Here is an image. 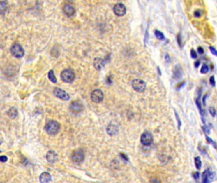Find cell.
<instances>
[{
    "label": "cell",
    "mask_w": 217,
    "mask_h": 183,
    "mask_svg": "<svg viewBox=\"0 0 217 183\" xmlns=\"http://www.w3.org/2000/svg\"><path fill=\"white\" fill-rule=\"evenodd\" d=\"M8 8V5L5 1H0V13L4 14Z\"/></svg>",
    "instance_id": "cell-19"
},
{
    "label": "cell",
    "mask_w": 217,
    "mask_h": 183,
    "mask_svg": "<svg viewBox=\"0 0 217 183\" xmlns=\"http://www.w3.org/2000/svg\"><path fill=\"white\" fill-rule=\"evenodd\" d=\"M207 98V94H206L203 97H202V103H203V105H206V99Z\"/></svg>",
    "instance_id": "cell-39"
},
{
    "label": "cell",
    "mask_w": 217,
    "mask_h": 183,
    "mask_svg": "<svg viewBox=\"0 0 217 183\" xmlns=\"http://www.w3.org/2000/svg\"><path fill=\"white\" fill-rule=\"evenodd\" d=\"M165 60L167 62H170V57L169 56V55L168 54V53H166V55H165Z\"/></svg>",
    "instance_id": "cell-38"
},
{
    "label": "cell",
    "mask_w": 217,
    "mask_h": 183,
    "mask_svg": "<svg viewBox=\"0 0 217 183\" xmlns=\"http://www.w3.org/2000/svg\"><path fill=\"white\" fill-rule=\"evenodd\" d=\"M202 129H203L204 132H206V133H210V129H209V128L208 126H203L202 127Z\"/></svg>",
    "instance_id": "cell-34"
},
{
    "label": "cell",
    "mask_w": 217,
    "mask_h": 183,
    "mask_svg": "<svg viewBox=\"0 0 217 183\" xmlns=\"http://www.w3.org/2000/svg\"><path fill=\"white\" fill-rule=\"evenodd\" d=\"M154 34L156 35V38H157L159 40H163L165 39V36L164 34H163L162 32L159 31L158 30H156L154 32Z\"/></svg>",
    "instance_id": "cell-23"
},
{
    "label": "cell",
    "mask_w": 217,
    "mask_h": 183,
    "mask_svg": "<svg viewBox=\"0 0 217 183\" xmlns=\"http://www.w3.org/2000/svg\"><path fill=\"white\" fill-rule=\"evenodd\" d=\"M48 78L49 80H50L52 83H55L57 82V78L55 76V74H54V72H53V70H50L49 71V73L48 74Z\"/></svg>",
    "instance_id": "cell-21"
},
{
    "label": "cell",
    "mask_w": 217,
    "mask_h": 183,
    "mask_svg": "<svg viewBox=\"0 0 217 183\" xmlns=\"http://www.w3.org/2000/svg\"><path fill=\"white\" fill-rule=\"evenodd\" d=\"M113 11L117 16L121 17L126 14V8L123 3H117L113 7Z\"/></svg>",
    "instance_id": "cell-9"
},
{
    "label": "cell",
    "mask_w": 217,
    "mask_h": 183,
    "mask_svg": "<svg viewBox=\"0 0 217 183\" xmlns=\"http://www.w3.org/2000/svg\"><path fill=\"white\" fill-rule=\"evenodd\" d=\"M148 37H149V34H148V31L147 30H146V31H145V38H144V42L145 43L147 42V39H148Z\"/></svg>",
    "instance_id": "cell-36"
},
{
    "label": "cell",
    "mask_w": 217,
    "mask_h": 183,
    "mask_svg": "<svg viewBox=\"0 0 217 183\" xmlns=\"http://www.w3.org/2000/svg\"><path fill=\"white\" fill-rule=\"evenodd\" d=\"M209 112L212 117H215L216 116V110L213 107L211 106L209 107Z\"/></svg>",
    "instance_id": "cell-26"
},
{
    "label": "cell",
    "mask_w": 217,
    "mask_h": 183,
    "mask_svg": "<svg viewBox=\"0 0 217 183\" xmlns=\"http://www.w3.org/2000/svg\"><path fill=\"white\" fill-rule=\"evenodd\" d=\"M53 94L57 97L63 100H68L70 99L69 95L66 91L59 88H55L53 90Z\"/></svg>",
    "instance_id": "cell-10"
},
{
    "label": "cell",
    "mask_w": 217,
    "mask_h": 183,
    "mask_svg": "<svg viewBox=\"0 0 217 183\" xmlns=\"http://www.w3.org/2000/svg\"><path fill=\"white\" fill-rule=\"evenodd\" d=\"M63 11L66 15L69 17L73 16L76 13V10L74 7L70 4H66L63 8Z\"/></svg>",
    "instance_id": "cell-12"
},
{
    "label": "cell",
    "mask_w": 217,
    "mask_h": 183,
    "mask_svg": "<svg viewBox=\"0 0 217 183\" xmlns=\"http://www.w3.org/2000/svg\"><path fill=\"white\" fill-rule=\"evenodd\" d=\"M7 160H8V158H7L6 156H0V161H1V162L5 163L6 161H7Z\"/></svg>",
    "instance_id": "cell-32"
},
{
    "label": "cell",
    "mask_w": 217,
    "mask_h": 183,
    "mask_svg": "<svg viewBox=\"0 0 217 183\" xmlns=\"http://www.w3.org/2000/svg\"><path fill=\"white\" fill-rule=\"evenodd\" d=\"M91 99L92 101L94 102L99 103L102 102V100L104 99V94L100 90L96 89L91 92Z\"/></svg>",
    "instance_id": "cell-8"
},
{
    "label": "cell",
    "mask_w": 217,
    "mask_h": 183,
    "mask_svg": "<svg viewBox=\"0 0 217 183\" xmlns=\"http://www.w3.org/2000/svg\"><path fill=\"white\" fill-rule=\"evenodd\" d=\"M200 99H201V93L200 94V95H199L198 97L197 98L196 100H195V104H196V106L197 107H198L199 110H200V113L201 114H202V104H201V102L200 100Z\"/></svg>",
    "instance_id": "cell-22"
},
{
    "label": "cell",
    "mask_w": 217,
    "mask_h": 183,
    "mask_svg": "<svg viewBox=\"0 0 217 183\" xmlns=\"http://www.w3.org/2000/svg\"><path fill=\"white\" fill-rule=\"evenodd\" d=\"M7 114H8V116L10 118L13 119V118H15L17 116L18 111H17V108H15V107H10L9 110L8 111V112H7Z\"/></svg>",
    "instance_id": "cell-18"
},
{
    "label": "cell",
    "mask_w": 217,
    "mask_h": 183,
    "mask_svg": "<svg viewBox=\"0 0 217 183\" xmlns=\"http://www.w3.org/2000/svg\"><path fill=\"white\" fill-rule=\"evenodd\" d=\"M209 84L211 85V87H215L216 85V82H215V79L214 76H212L209 78Z\"/></svg>",
    "instance_id": "cell-28"
},
{
    "label": "cell",
    "mask_w": 217,
    "mask_h": 183,
    "mask_svg": "<svg viewBox=\"0 0 217 183\" xmlns=\"http://www.w3.org/2000/svg\"><path fill=\"white\" fill-rule=\"evenodd\" d=\"M67 1H69V2H71V1H73V0H67Z\"/></svg>",
    "instance_id": "cell-43"
},
{
    "label": "cell",
    "mask_w": 217,
    "mask_h": 183,
    "mask_svg": "<svg viewBox=\"0 0 217 183\" xmlns=\"http://www.w3.org/2000/svg\"><path fill=\"white\" fill-rule=\"evenodd\" d=\"M106 130L109 135H114L117 133V132H118V128H117L116 125L111 123L108 125L107 127Z\"/></svg>",
    "instance_id": "cell-16"
},
{
    "label": "cell",
    "mask_w": 217,
    "mask_h": 183,
    "mask_svg": "<svg viewBox=\"0 0 217 183\" xmlns=\"http://www.w3.org/2000/svg\"><path fill=\"white\" fill-rule=\"evenodd\" d=\"M177 42L180 46H182V39H181V36H180V34H179L177 36Z\"/></svg>",
    "instance_id": "cell-35"
},
{
    "label": "cell",
    "mask_w": 217,
    "mask_h": 183,
    "mask_svg": "<svg viewBox=\"0 0 217 183\" xmlns=\"http://www.w3.org/2000/svg\"><path fill=\"white\" fill-rule=\"evenodd\" d=\"M194 163H195V167H196L197 169H201V168L202 167V161L201 160V158L200 156L195 157Z\"/></svg>",
    "instance_id": "cell-20"
},
{
    "label": "cell",
    "mask_w": 217,
    "mask_h": 183,
    "mask_svg": "<svg viewBox=\"0 0 217 183\" xmlns=\"http://www.w3.org/2000/svg\"><path fill=\"white\" fill-rule=\"evenodd\" d=\"M132 87L135 91L142 92L144 91L146 87V84L144 81L140 79H135L132 81Z\"/></svg>",
    "instance_id": "cell-5"
},
{
    "label": "cell",
    "mask_w": 217,
    "mask_h": 183,
    "mask_svg": "<svg viewBox=\"0 0 217 183\" xmlns=\"http://www.w3.org/2000/svg\"><path fill=\"white\" fill-rule=\"evenodd\" d=\"M45 130L50 135H55L58 133L60 129V125L57 121L54 120L49 121L48 123L46 124Z\"/></svg>",
    "instance_id": "cell-1"
},
{
    "label": "cell",
    "mask_w": 217,
    "mask_h": 183,
    "mask_svg": "<svg viewBox=\"0 0 217 183\" xmlns=\"http://www.w3.org/2000/svg\"><path fill=\"white\" fill-rule=\"evenodd\" d=\"M202 13V11H201V10H196V11H195V12H194V15L195 17L199 18V17H201Z\"/></svg>",
    "instance_id": "cell-29"
},
{
    "label": "cell",
    "mask_w": 217,
    "mask_h": 183,
    "mask_svg": "<svg viewBox=\"0 0 217 183\" xmlns=\"http://www.w3.org/2000/svg\"><path fill=\"white\" fill-rule=\"evenodd\" d=\"M208 71H209V67L208 65H206V64H203L201 69V73L202 74H206L208 72Z\"/></svg>",
    "instance_id": "cell-25"
},
{
    "label": "cell",
    "mask_w": 217,
    "mask_h": 183,
    "mask_svg": "<svg viewBox=\"0 0 217 183\" xmlns=\"http://www.w3.org/2000/svg\"><path fill=\"white\" fill-rule=\"evenodd\" d=\"M93 64L96 69L100 71L105 66V61L100 58H96L94 60Z\"/></svg>",
    "instance_id": "cell-15"
},
{
    "label": "cell",
    "mask_w": 217,
    "mask_h": 183,
    "mask_svg": "<svg viewBox=\"0 0 217 183\" xmlns=\"http://www.w3.org/2000/svg\"><path fill=\"white\" fill-rule=\"evenodd\" d=\"M10 52L16 58H21L24 55V50L22 46L18 43H15L10 48Z\"/></svg>",
    "instance_id": "cell-3"
},
{
    "label": "cell",
    "mask_w": 217,
    "mask_h": 183,
    "mask_svg": "<svg viewBox=\"0 0 217 183\" xmlns=\"http://www.w3.org/2000/svg\"><path fill=\"white\" fill-rule=\"evenodd\" d=\"M175 116H176V119H177V122H178V127H179V128L180 129V127H181V125H182V122H181L180 118L179 116V114H178V113L176 112L175 111Z\"/></svg>",
    "instance_id": "cell-27"
},
{
    "label": "cell",
    "mask_w": 217,
    "mask_h": 183,
    "mask_svg": "<svg viewBox=\"0 0 217 183\" xmlns=\"http://www.w3.org/2000/svg\"><path fill=\"white\" fill-rule=\"evenodd\" d=\"M121 157H122V158H123V159L126 160V161L128 160V157H127L125 155H124V154H121Z\"/></svg>",
    "instance_id": "cell-40"
},
{
    "label": "cell",
    "mask_w": 217,
    "mask_h": 183,
    "mask_svg": "<svg viewBox=\"0 0 217 183\" xmlns=\"http://www.w3.org/2000/svg\"><path fill=\"white\" fill-rule=\"evenodd\" d=\"M140 141L144 146L151 145L153 141V136L152 134L149 132H145L141 135Z\"/></svg>",
    "instance_id": "cell-6"
},
{
    "label": "cell",
    "mask_w": 217,
    "mask_h": 183,
    "mask_svg": "<svg viewBox=\"0 0 217 183\" xmlns=\"http://www.w3.org/2000/svg\"><path fill=\"white\" fill-rule=\"evenodd\" d=\"M71 158L74 162L80 163L83 161L84 158V152L81 149H77L74 151L72 155H71Z\"/></svg>",
    "instance_id": "cell-7"
},
{
    "label": "cell",
    "mask_w": 217,
    "mask_h": 183,
    "mask_svg": "<svg viewBox=\"0 0 217 183\" xmlns=\"http://www.w3.org/2000/svg\"><path fill=\"white\" fill-rule=\"evenodd\" d=\"M193 177L195 179V180H198V179H200V172H194V173L193 174Z\"/></svg>",
    "instance_id": "cell-33"
},
{
    "label": "cell",
    "mask_w": 217,
    "mask_h": 183,
    "mask_svg": "<svg viewBox=\"0 0 217 183\" xmlns=\"http://www.w3.org/2000/svg\"><path fill=\"white\" fill-rule=\"evenodd\" d=\"M190 56L193 59H196L197 58V53L195 52L194 49H192L190 51Z\"/></svg>",
    "instance_id": "cell-30"
},
{
    "label": "cell",
    "mask_w": 217,
    "mask_h": 183,
    "mask_svg": "<svg viewBox=\"0 0 217 183\" xmlns=\"http://www.w3.org/2000/svg\"><path fill=\"white\" fill-rule=\"evenodd\" d=\"M200 61H196V62L194 63V66L195 67H197L199 66H200Z\"/></svg>",
    "instance_id": "cell-41"
},
{
    "label": "cell",
    "mask_w": 217,
    "mask_h": 183,
    "mask_svg": "<svg viewBox=\"0 0 217 183\" xmlns=\"http://www.w3.org/2000/svg\"><path fill=\"white\" fill-rule=\"evenodd\" d=\"M60 76H61V79L63 81L66 82V83H71L75 78V74L72 70L65 69L61 73Z\"/></svg>",
    "instance_id": "cell-2"
},
{
    "label": "cell",
    "mask_w": 217,
    "mask_h": 183,
    "mask_svg": "<svg viewBox=\"0 0 217 183\" xmlns=\"http://www.w3.org/2000/svg\"><path fill=\"white\" fill-rule=\"evenodd\" d=\"M205 137H206V140H207V141L209 143V144H211L213 147H214L215 148H217L216 144V142L214 141H213V140L210 137H208V136L207 135H205Z\"/></svg>",
    "instance_id": "cell-24"
},
{
    "label": "cell",
    "mask_w": 217,
    "mask_h": 183,
    "mask_svg": "<svg viewBox=\"0 0 217 183\" xmlns=\"http://www.w3.org/2000/svg\"><path fill=\"white\" fill-rule=\"evenodd\" d=\"M69 108L73 113H80L83 109V106L79 101H74L70 104Z\"/></svg>",
    "instance_id": "cell-11"
},
{
    "label": "cell",
    "mask_w": 217,
    "mask_h": 183,
    "mask_svg": "<svg viewBox=\"0 0 217 183\" xmlns=\"http://www.w3.org/2000/svg\"><path fill=\"white\" fill-rule=\"evenodd\" d=\"M209 50H210V51H211V52L213 55L217 56V50L214 47H213V46H210V47H209Z\"/></svg>",
    "instance_id": "cell-31"
},
{
    "label": "cell",
    "mask_w": 217,
    "mask_h": 183,
    "mask_svg": "<svg viewBox=\"0 0 217 183\" xmlns=\"http://www.w3.org/2000/svg\"><path fill=\"white\" fill-rule=\"evenodd\" d=\"M47 160L48 162L53 163L58 159V155L55 151H49L47 154Z\"/></svg>",
    "instance_id": "cell-13"
},
{
    "label": "cell",
    "mask_w": 217,
    "mask_h": 183,
    "mask_svg": "<svg viewBox=\"0 0 217 183\" xmlns=\"http://www.w3.org/2000/svg\"><path fill=\"white\" fill-rule=\"evenodd\" d=\"M197 52L199 53H200V54H202V53H204V50L202 47H199L197 48Z\"/></svg>",
    "instance_id": "cell-37"
},
{
    "label": "cell",
    "mask_w": 217,
    "mask_h": 183,
    "mask_svg": "<svg viewBox=\"0 0 217 183\" xmlns=\"http://www.w3.org/2000/svg\"><path fill=\"white\" fill-rule=\"evenodd\" d=\"M183 71L180 65H176L175 68L173 69V78L175 80H179L181 77L182 76Z\"/></svg>",
    "instance_id": "cell-14"
},
{
    "label": "cell",
    "mask_w": 217,
    "mask_h": 183,
    "mask_svg": "<svg viewBox=\"0 0 217 183\" xmlns=\"http://www.w3.org/2000/svg\"><path fill=\"white\" fill-rule=\"evenodd\" d=\"M52 176L48 172H43L40 176V181L42 183L49 182L51 181Z\"/></svg>",
    "instance_id": "cell-17"
},
{
    "label": "cell",
    "mask_w": 217,
    "mask_h": 183,
    "mask_svg": "<svg viewBox=\"0 0 217 183\" xmlns=\"http://www.w3.org/2000/svg\"><path fill=\"white\" fill-rule=\"evenodd\" d=\"M215 174L210 168L205 170L202 174V181L204 183H209L215 180Z\"/></svg>",
    "instance_id": "cell-4"
},
{
    "label": "cell",
    "mask_w": 217,
    "mask_h": 183,
    "mask_svg": "<svg viewBox=\"0 0 217 183\" xmlns=\"http://www.w3.org/2000/svg\"><path fill=\"white\" fill-rule=\"evenodd\" d=\"M151 182H159L160 181H157V180H154V181H151Z\"/></svg>",
    "instance_id": "cell-42"
}]
</instances>
